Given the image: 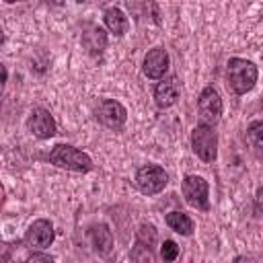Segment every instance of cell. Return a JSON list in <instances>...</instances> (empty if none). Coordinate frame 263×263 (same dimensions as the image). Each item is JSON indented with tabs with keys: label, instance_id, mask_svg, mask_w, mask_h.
Listing matches in <instances>:
<instances>
[{
	"label": "cell",
	"instance_id": "cell-1",
	"mask_svg": "<svg viewBox=\"0 0 263 263\" xmlns=\"http://www.w3.org/2000/svg\"><path fill=\"white\" fill-rule=\"evenodd\" d=\"M259 70L253 62L242 60V58H230L226 66V84L234 95H245L249 92L255 82H257Z\"/></svg>",
	"mask_w": 263,
	"mask_h": 263
},
{
	"label": "cell",
	"instance_id": "cell-2",
	"mask_svg": "<svg viewBox=\"0 0 263 263\" xmlns=\"http://www.w3.org/2000/svg\"><path fill=\"white\" fill-rule=\"evenodd\" d=\"M49 162L60 166V168H68L74 173H88L92 168V160L88 154H84L82 150L68 146V144H58L51 152H49Z\"/></svg>",
	"mask_w": 263,
	"mask_h": 263
},
{
	"label": "cell",
	"instance_id": "cell-3",
	"mask_svg": "<svg viewBox=\"0 0 263 263\" xmlns=\"http://www.w3.org/2000/svg\"><path fill=\"white\" fill-rule=\"evenodd\" d=\"M191 148L197 154V158H201L203 162H214L216 156H218V136H216V132L208 123L197 125L191 132Z\"/></svg>",
	"mask_w": 263,
	"mask_h": 263
},
{
	"label": "cell",
	"instance_id": "cell-4",
	"mask_svg": "<svg viewBox=\"0 0 263 263\" xmlns=\"http://www.w3.org/2000/svg\"><path fill=\"white\" fill-rule=\"evenodd\" d=\"M168 183V175L164 173L162 166L158 164H144L142 168H138L136 173V185L142 193L146 195H154L160 193Z\"/></svg>",
	"mask_w": 263,
	"mask_h": 263
},
{
	"label": "cell",
	"instance_id": "cell-5",
	"mask_svg": "<svg viewBox=\"0 0 263 263\" xmlns=\"http://www.w3.org/2000/svg\"><path fill=\"white\" fill-rule=\"evenodd\" d=\"M181 191L185 195V201L197 210H208L210 199H208V181L197 175H187L183 179Z\"/></svg>",
	"mask_w": 263,
	"mask_h": 263
},
{
	"label": "cell",
	"instance_id": "cell-6",
	"mask_svg": "<svg viewBox=\"0 0 263 263\" xmlns=\"http://www.w3.org/2000/svg\"><path fill=\"white\" fill-rule=\"evenodd\" d=\"M197 109H199L201 119H203L208 125H210V123H218V119H220V115H222V99H220V95L216 92L214 86H205V88L199 92Z\"/></svg>",
	"mask_w": 263,
	"mask_h": 263
},
{
	"label": "cell",
	"instance_id": "cell-7",
	"mask_svg": "<svg viewBox=\"0 0 263 263\" xmlns=\"http://www.w3.org/2000/svg\"><path fill=\"white\" fill-rule=\"evenodd\" d=\"M97 119L111 129H119V127H123V123L127 119V111L119 101L105 99L97 109Z\"/></svg>",
	"mask_w": 263,
	"mask_h": 263
},
{
	"label": "cell",
	"instance_id": "cell-8",
	"mask_svg": "<svg viewBox=\"0 0 263 263\" xmlns=\"http://www.w3.org/2000/svg\"><path fill=\"white\" fill-rule=\"evenodd\" d=\"M27 125H29L31 134L41 138V140H47V138H51L55 134V121H53L51 113L47 109H43V107H35L31 111Z\"/></svg>",
	"mask_w": 263,
	"mask_h": 263
},
{
	"label": "cell",
	"instance_id": "cell-9",
	"mask_svg": "<svg viewBox=\"0 0 263 263\" xmlns=\"http://www.w3.org/2000/svg\"><path fill=\"white\" fill-rule=\"evenodd\" d=\"M25 242L29 247H35V249L49 247L53 242V226H51V222L49 220H43V218L41 220H35L29 226L27 234H25Z\"/></svg>",
	"mask_w": 263,
	"mask_h": 263
},
{
	"label": "cell",
	"instance_id": "cell-10",
	"mask_svg": "<svg viewBox=\"0 0 263 263\" xmlns=\"http://www.w3.org/2000/svg\"><path fill=\"white\" fill-rule=\"evenodd\" d=\"M144 74L152 80H158L168 70V53L162 47H154L144 55Z\"/></svg>",
	"mask_w": 263,
	"mask_h": 263
},
{
	"label": "cell",
	"instance_id": "cell-11",
	"mask_svg": "<svg viewBox=\"0 0 263 263\" xmlns=\"http://www.w3.org/2000/svg\"><path fill=\"white\" fill-rule=\"evenodd\" d=\"M179 95H181V86H179V80H177L175 76L162 78V80L156 84V88H154V101H156V105L162 107V109L175 105L177 99H179Z\"/></svg>",
	"mask_w": 263,
	"mask_h": 263
},
{
	"label": "cell",
	"instance_id": "cell-12",
	"mask_svg": "<svg viewBox=\"0 0 263 263\" xmlns=\"http://www.w3.org/2000/svg\"><path fill=\"white\" fill-rule=\"evenodd\" d=\"M82 45L86 47L88 53L99 55L107 45V33L99 25H86L82 31Z\"/></svg>",
	"mask_w": 263,
	"mask_h": 263
},
{
	"label": "cell",
	"instance_id": "cell-13",
	"mask_svg": "<svg viewBox=\"0 0 263 263\" xmlns=\"http://www.w3.org/2000/svg\"><path fill=\"white\" fill-rule=\"evenodd\" d=\"M88 236H90V242H92V247H95V251L99 253V255H109L111 253V249H113V234H111V230H109V226L107 224H92L90 226V230H88Z\"/></svg>",
	"mask_w": 263,
	"mask_h": 263
},
{
	"label": "cell",
	"instance_id": "cell-14",
	"mask_svg": "<svg viewBox=\"0 0 263 263\" xmlns=\"http://www.w3.org/2000/svg\"><path fill=\"white\" fill-rule=\"evenodd\" d=\"M105 25L111 33H115L117 37H121L127 31V16L123 14V10L119 8H107L105 10Z\"/></svg>",
	"mask_w": 263,
	"mask_h": 263
},
{
	"label": "cell",
	"instance_id": "cell-15",
	"mask_svg": "<svg viewBox=\"0 0 263 263\" xmlns=\"http://www.w3.org/2000/svg\"><path fill=\"white\" fill-rule=\"evenodd\" d=\"M164 222H166V226L171 230H175V232H179L183 236H189L193 232V220L187 214H183V212H171V214H166Z\"/></svg>",
	"mask_w": 263,
	"mask_h": 263
},
{
	"label": "cell",
	"instance_id": "cell-16",
	"mask_svg": "<svg viewBox=\"0 0 263 263\" xmlns=\"http://www.w3.org/2000/svg\"><path fill=\"white\" fill-rule=\"evenodd\" d=\"M156 242V228L152 224H142L136 234V247L138 249H152Z\"/></svg>",
	"mask_w": 263,
	"mask_h": 263
},
{
	"label": "cell",
	"instance_id": "cell-17",
	"mask_svg": "<svg viewBox=\"0 0 263 263\" xmlns=\"http://www.w3.org/2000/svg\"><path fill=\"white\" fill-rule=\"evenodd\" d=\"M261 127H263L261 121H253L251 127H249V132H247V140H249V144L255 150H261V146H263V142H261Z\"/></svg>",
	"mask_w": 263,
	"mask_h": 263
},
{
	"label": "cell",
	"instance_id": "cell-18",
	"mask_svg": "<svg viewBox=\"0 0 263 263\" xmlns=\"http://www.w3.org/2000/svg\"><path fill=\"white\" fill-rule=\"evenodd\" d=\"M160 257L164 261H175L179 257V247L175 240H164L162 247H160Z\"/></svg>",
	"mask_w": 263,
	"mask_h": 263
},
{
	"label": "cell",
	"instance_id": "cell-19",
	"mask_svg": "<svg viewBox=\"0 0 263 263\" xmlns=\"http://www.w3.org/2000/svg\"><path fill=\"white\" fill-rule=\"evenodd\" d=\"M51 259H53L51 255H39V253H33L29 257V261H51Z\"/></svg>",
	"mask_w": 263,
	"mask_h": 263
},
{
	"label": "cell",
	"instance_id": "cell-20",
	"mask_svg": "<svg viewBox=\"0 0 263 263\" xmlns=\"http://www.w3.org/2000/svg\"><path fill=\"white\" fill-rule=\"evenodd\" d=\"M6 78H8V72H6V68L0 64V88L4 86V82H6Z\"/></svg>",
	"mask_w": 263,
	"mask_h": 263
},
{
	"label": "cell",
	"instance_id": "cell-21",
	"mask_svg": "<svg viewBox=\"0 0 263 263\" xmlns=\"http://www.w3.org/2000/svg\"><path fill=\"white\" fill-rule=\"evenodd\" d=\"M41 2H45V4H49V6H62V4H64V0H41Z\"/></svg>",
	"mask_w": 263,
	"mask_h": 263
},
{
	"label": "cell",
	"instance_id": "cell-22",
	"mask_svg": "<svg viewBox=\"0 0 263 263\" xmlns=\"http://www.w3.org/2000/svg\"><path fill=\"white\" fill-rule=\"evenodd\" d=\"M4 2H8V4H14V2H21V0H4Z\"/></svg>",
	"mask_w": 263,
	"mask_h": 263
},
{
	"label": "cell",
	"instance_id": "cell-23",
	"mask_svg": "<svg viewBox=\"0 0 263 263\" xmlns=\"http://www.w3.org/2000/svg\"><path fill=\"white\" fill-rule=\"evenodd\" d=\"M2 41H4V35H2V29H0V45H2Z\"/></svg>",
	"mask_w": 263,
	"mask_h": 263
},
{
	"label": "cell",
	"instance_id": "cell-24",
	"mask_svg": "<svg viewBox=\"0 0 263 263\" xmlns=\"http://www.w3.org/2000/svg\"><path fill=\"white\" fill-rule=\"evenodd\" d=\"M2 195H4V193H2V187H0V201H2Z\"/></svg>",
	"mask_w": 263,
	"mask_h": 263
},
{
	"label": "cell",
	"instance_id": "cell-25",
	"mask_svg": "<svg viewBox=\"0 0 263 263\" xmlns=\"http://www.w3.org/2000/svg\"><path fill=\"white\" fill-rule=\"evenodd\" d=\"M76 2H80V4H82V2H88V0H76Z\"/></svg>",
	"mask_w": 263,
	"mask_h": 263
}]
</instances>
